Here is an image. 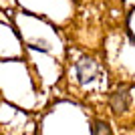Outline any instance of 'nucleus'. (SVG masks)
I'll return each instance as SVG.
<instances>
[{
    "label": "nucleus",
    "mask_w": 135,
    "mask_h": 135,
    "mask_svg": "<svg viewBox=\"0 0 135 135\" xmlns=\"http://www.w3.org/2000/svg\"><path fill=\"white\" fill-rule=\"evenodd\" d=\"M91 135H113V131H111V127H109L107 121H101V119H99V121L93 123Z\"/></svg>",
    "instance_id": "nucleus-1"
}]
</instances>
